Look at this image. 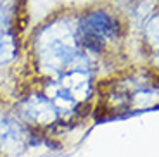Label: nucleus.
<instances>
[{"label": "nucleus", "mask_w": 159, "mask_h": 157, "mask_svg": "<svg viewBox=\"0 0 159 157\" xmlns=\"http://www.w3.org/2000/svg\"><path fill=\"white\" fill-rule=\"evenodd\" d=\"M16 2L14 0H0V29L11 31V24L14 23L17 12L16 11Z\"/></svg>", "instance_id": "obj_5"}, {"label": "nucleus", "mask_w": 159, "mask_h": 157, "mask_svg": "<svg viewBox=\"0 0 159 157\" xmlns=\"http://www.w3.org/2000/svg\"><path fill=\"white\" fill-rule=\"evenodd\" d=\"M35 55L42 69L50 74L88 71V54L80 45L76 24L68 19H57L42 28L35 42Z\"/></svg>", "instance_id": "obj_1"}, {"label": "nucleus", "mask_w": 159, "mask_h": 157, "mask_svg": "<svg viewBox=\"0 0 159 157\" xmlns=\"http://www.w3.org/2000/svg\"><path fill=\"white\" fill-rule=\"evenodd\" d=\"M123 24L116 14L104 9L90 11L78 19L76 35L83 50L90 54H100L121 38Z\"/></svg>", "instance_id": "obj_2"}, {"label": "nucleus", "mask_w": 159, "mask_h": 157, "mask_svg": "<svg viewBox=\"0 0 159 157\" xmlns=\"http://www.w3.org/2000/svg\"><path fill=\"white\" fill-rule=\"evenodd\" d=\"M16 55H17L16 35L12 31H7V29H0V67L14 61Z\"/></svg>", "instance_id": "obj_4"}, {"label": "nucleus", "mask_w": 159, "mask_h": 157, "mask_svg": "<svg viewBox=\"0 0 159 157\" xmlns=\"http://www.w3.org/2000/svg\"><path fill=\"white\" fill-rule=\"evenodd\" d=\"M31 131L11 114L0 112V155L21 154L30 143Z\"/></svg>", "instance_id": "obj_3"}]
</instances>
